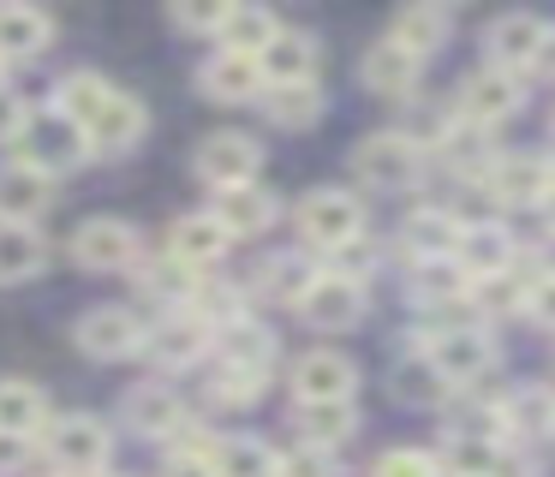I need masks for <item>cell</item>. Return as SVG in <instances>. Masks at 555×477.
I'll return each instance as SVG.
<instances>
[{"instance_id": "6da1fadb", "label": "cell", "mask_w": 555, "mask_h": 477, "mask_svg": "<svg viewBox=\"0 0 555 477\" xmlns=\"http://www.w3.org/2000/svg\"><path fill=\"white\" fill-rule=\"evenodd\" d=\"M424 358H430V370L448 382V388H454V382L466 388V382L490 376L495 346H490V334L472 328V322H436L430 340H424Z\"/></svg>"}, {"instance_id": "7a4b0ae2", "label": "cell", "mask_w": 555, "mask_h": 477, "mask_svg": "<svg viewBox=\"0 0 555 477\" xmlns=\"http://www.w3.org/2000/svg\"><path fill=\"white\" fill-rule=\"evenodd\" d=\"M18 162H30L37 173H66V167L85 162V131L54 107V114H30L25 131H18Z\"/></svg>"}, {"instance_id": "3957f363", "label": "cell", "mask_w": 555, "mask_h": 477, "mask_svg": "<svg viewBox=\"0 0 555 477\" xmlns=\"http://www.w3.org/2000/svg\"><path fill=\"white\" fill-rule=\"evenodd\" d=\"M418 162L424 155L406 131H376V138H364L359 150H352V173L371 191H406L412 179H418Z\"/></svg>"}, {"instance_id": "277c9868", "label": "cell", "mask_w": 555, "mask_h": 477, "mask_svg": "<svg viewBox=\"0 0 555 477\" xmlns=\"http://www.w3.org/2000/svg\"><path fill=\"white\" fill-rule=\"evenodd\" d=\"M108 424L90 412H73V417H54L49 429V460L61 465L66 477H96L102 465H108Z\"/></svg>"}, {"instance_id": "5b68a950", "label": "cell", "mask_w": 555, "mask_h": 477, "mask_svg": "<svg viewBox=\"0 0 555 477\" xmlns=\"http://www.w3.org/2000/svg\"><path fill=\"white\" fill-rule=\"evenodd\" d=\"M299 233H305V245H317V250H340L347 238L364 233L359 197H352V191H335V185L311 191V197L299 203Z\"/></svg>"}, {"instance_id": "8992f818", "label": "cell", "mask_w": 555, "mask_h": 477, "mask_svg": "<svg viewBox=\"0 0 555 477\" xmlns=\"http://www.w3.org/2000/svg\"><path fill=\"white\" fill-rule=\"evenodd\" d=\"M257 167H263V150H257V138H245V131H216V138L197 143V179L216 185V191L251 185Z\"/></svg>"}, {"instance_id": "52a82bcc", "label": "cell", "mask_w": 555, "mask_h": 477, "mask_svg": "<svg viewBox=\"0 0 555 477\" xmlns=\"http://www.w3.org/2000/svg\"><path fill=\"white\" fill-rule=\"evenodd\" d=\"M73 257H78V269H90V274L126 269V262H138V227L120 221V215H96V221H85L73 233Z\"/></svg>"}, {"instance_id": "ba28073f", "label": "cell", "mask_w": 555, "mask_h": 477, "mask_svg": "<svg viewBox=\"0 0 555 477\" xmlns=\"http://www.w3.org/2000/svg\"><path fill=\"white\" fill-rule=\"evenodd\" d=\"M299 317L311 322V328H323V334L352 328V322L364 317V286L347 281V274H335V269L317 274V281L299 293Z\"/></svg>"}, {"instance_id": "9c48e42d", "label": "cell", "mask_w": 555, "mask_h": 477, "mask_svg": "<svg viewBox=\"0 0 555 477\" xmlns=\"http://www.w3.org/2000/svg\"><path fill=\"white\" fill-rule=\"evenodd\" d=\"M73 340H78V352H85V358H102V364H114V358H132L138 346H144V328H138L132 310L96 305V310H85V317H78Z\"/></svg>"}, {"instance_id": "30bf717a", "label": "cell", "mask_w": 555, "mask_h": 477, "mask_svg": "<svg viewBox=\"0 0 555 477\" xmlns=\"http://www.w3.org/2000/svg\"><path fill=\"white\" fill-rule=\"evenodd\" d=\"M85 150H108V155H126V150H138V138L150 131V114H144V102H138L132 90H114L108 102L96 107V114L85 119Z\"/></svg>"}, {"instance_id": "8fae6325", "label": "cell", "mask_w": 555, "mask_h": 477, "mask_svg": "<svg viewBox=\"0 0 555 477\" xmlns=\"http://www.w3.org/2000/svg\"><path fill=\"white\" fill-rule=\"evenodd\" d=\"M483 191H490L495 203H507V209H526V203H550V191H555V167L543 162V155H507V162H495L490 173H483Z\"/></svg>"}, {"instance_id": "7c38bea8", "label": "cell", "mask_w": 555, "mask_h": 477, "mask_svg": "<svg viewBox=\"0 0 555 477\" xmlns=\"http://www.w3.org/2000/svg\"><path fill=\"white\" fill-rule=\"evenodd\" d=\"M519 107V78L514 72H502V66H483V72H472L466 83H460V107L454 114L466 119V126H495V119H507Z\"/></svg>"}, {"instance_id": "4fadbf2b", "label": "cell", "mask_w": 555, "mask_h": 477, "mask_svg": "<svg viewBox=\"0 0 555 477\" xmlns=\"http://www.w3.org/2000/svg\"><path fill=\"white\" fill-rule=\"evenodd\" d=\"M209 317L204 310H173V317H162L156 328H150V358L156 364H168V370H185V364H197V358L209 352Z\"/></svg>"}, {"instance_id": "5bb4252c", "label": "cell", "mask_w": 555, "mask_h": 477, "mask_svg": "<svg viewBox=\"0 0 555 477\" xmlns=\"http://www.w3.org/2000/svg\"><path fill=\"white\" fill-rule=\"evenodd\" d=\"M352 382H359V364L347 352H305L293 364V394L299 405H328V400H352Z\"/></svg>"}, {"instance_id": "9a60e30c", "label": "cell", "mask_w": 555, "mask_h": 477, "mask_svg": "<svg viewBox=\"0 0 555 477\" xmlns=\"http://www.w3.org/2000/svg\"><path fill=\"white\" fill-rule=\"evenodd\" d=\"M543 42H550V24L531 18V12H507V18H495V24H490V36H483L490 60H495L502 72H514V78H519L526 66H538Z\"/></svg>"}, {"instance_id": "2e32d148", "label": "cell", "mask_w": 555, "mask_h": 477, "mask_svg": "<svg viewBox=\"0 0 555 477\" xmlns=\"http://www.w3.org/2000/svg\"><path fill=\"white\" fill-rule=\"evenodd\" d=\"M418 72H424V60L406 54L400 42H388V36H383V42L364 48L359 78H364V90H371V95H388V102H400V95L418 90Z\"/></svg>"}, {"instance_id": "e0dca14e", "label": "cell", "mask_w": 555, "mask_h": 477, "mask_svg": "<svg viewBox=\"0 0 555 477\" xmlns=\"http://www.w3.org/2000/svg\"><path fill=\"white\" fill-rule=\"evenodd\" d=\"M209 215L221 221L228 238H257V233L275 227L281 203H275V191H263V185H240V191H216V209Z\"/></svg>"}, {"instance_id": "ac0fdd59", "label": "cell", "mask_w": 555, "mask_h": 477, "mask_svg": "<svg viewBox=\"0 0 555 477\" xmlns=\"http://www.w3.org/2000/svg\"><path fill=\"white\" fill-rule=\"evenodd\" d=\"M197 90L209 102H251L263 90V72H257L251 54H233V48H216V54L197 66Z\"/></svg>"}, {"instance_id": "d6986e66", "label": "cell", "mask_w": 555, "mask_h": 477, "mask_svg": "<svg viewBox=\"0 0 555 477\" xmlns=\"http://www.w3.org/2000/svg\"><path fill=\"white\" fill-rule=\"evenodd\" d=\"M49 203H54V179L49 173H37L30 162H7V167H0V221L30 227Z\"/></svg>"}, {"instance_id": "ffe728a7", "label": "cell", "mask_w": 555, "mask_h": 477, "mask_svg": "<svg viewBox=\"0 0 555 477\" xmlns=\"http://www.w3.org/2000/svg\"><path fill=\"white\" fill-rule=\"evenodd\" d=\"M257 72H263L269 90H287V83H317V42L305 30H281L275 42L257 54Z\"/></svg>"}, {"instance_id": "44dd1931", "label": "cell", "mask_w": 555, "mask_h": 477, "mask_svg": "<svg viewBox=\"0 0 555 477\" xmlns=\"http://www.w3.org/2000/svg\"><path fill=\"white\" fill-rule=\"evenodd\" d=\"M126 424L138 429V436H173V429H185V405L173 388H162V382H138L132 394H126Z\"/></svg>"}, {"instance_id": "7402d4cb", "label": "cell", "mask_w": 555, "mask_h": 477, "mask_svg": "<svg viewBox=\"0 0 555 477\" xmlns=\"http://www.w3.org/2000/svg\"><path fill=\"white\" fill-rule=\"evenodd\" d=\"M228 245H233V238L221 233L216 215H180L173 233H168V257L185 262V269H209V262H221V257H228Z\"/></svg>"}, {"instance_id": "603a6c76", "label": "cell", "mask_w": 555, "mask_h": 477, "mask_svg": "<svg viewBox=\"0 0 555 477\" xmlns=\"http://www.w3.org/2000/svg\"><path fill=\"white\" fill-rule=\"evenodd\" d=\"M454 262L472 274V281H483V274H507V269H514V233H507V227H495V221L466 227V233H460Z\"/></svg>"}, {"instance_id": "cb8c5ba5", "label": "cell", "mask_w": 555, "mask_h": 477, "mask_svg": "<svg viewBox=\"0 0 555 477\" xmlns=\"http://www.w3.org/2000/svg\"><path fill=\"white\" fill-rule=\"evenodd\" d=\"M460 233H466V227H460L448 209H412L406 227H400V238H406V250H412L418 262L454 257V250H460Z\"/></svg>"}, {"instance_id": "d4e9b609", "label": "cell", "mask_w": 555, "mask_h": 477, "mask_svg": "<svg viewBox=\"0 0 555 477\" xmlns=\"http://www.w3.org/2000/svg\"><path fill=\"white\" fill-rule=\"evenodd\" d=\"M49 36H54L49 12H37V7H0V66H7V60H37L42 48H49Z\"/></svg>"}, {"instance_id": "484cf974", "label": "cell", "mask_w": 555, "mask_h": 477, "mask_svg": "<svg viewBox=\"0 0 555 477\" xmlns=\"http://www.w3.org/2000/svg\"><path fill=\"white\" fill-rule=\"evenodd\" d=\"M221 364L251 370V376H269V364H275V340H269L257 322L233 317V322H221Z\"/></svg>"}, {"instance_id": "4316f807", "label": "cell", "mask_w": 555, "mask_h": 477, "mask_svg": "<svg viewBox=\"0 0 555 477\" xmlns=\"http://www.w3.org/2000/svg\"><path fill=\"white\" fill-rule=\"evenodd\" d=\"M42 269H49V245H42L37 227L0 221V281H30Z\"/></svg>"}, {"instance_id": "83f0119b", "label": "cell", "mask_w": 555, "mask_h": 477, "mask_svg": "<svg viewBox=\"0 0 555 477\" xmlns=\"http://www.w3.org/2000/svg\"><path fill=\"white\" fill-rule=\"evenodd\" d=\"M209 472L216 477H275V453L257 436H221V441H209Z\"/></svg>"}, {"instance_id": "f1b7e54d", "label": "cell", "mask_w": 555, "mask_h": 477, "mask_svg": "<svg viewBox=\"0 0 555 477\" xmlns=\"http://www.w3.org/2000/svg\"><path fill=\"white\" fill-rule=\"evenodd\" d=\"M275 36H281V24L269 7H228V18H221V48H233V54L257 60Z\"/></svg>"}, {"instance_id": "f546056e", "label": "cell", "mask_w": 555, "mask_h": 477, "mask_svg": "<svg viewBox=\"0 0 555 477\" xmlns=\"http://www.w3.org/2000/svg\"><path fill=\"white\" fill-rule=\"evenodd\" d=\"M42 417H49V400L30 382H18V376L0 382V436H37Z\"/></svg>"}, {"instance_id": "4dcf8cb0", "label": "cell", "mask_w": 555, "mask_h": 477, "mask_svg": "<svg viewBox=\"0 0 555 477\" xmlns=\"http://www.w3.org/2000/svg\"><path fill=\"white\" fill-rule=\"evenodd\" d=\"M502 429H519V436H555V394L538 388V382H526L519 394H507Z\"/></svg>"}, {"instance_id": "1f68e13d", "label": "cell", "mask_w": 555, "mask_h": 477, "mask_svg": "<svg viewBox=\"0 0 555 477\" xmlns=\"http://www.w3.org/2000/svg\"><path fill=\"white\" fill-rule=\"evenodd\" d=\"M388 42H400L406 54H436V48L448 42V12L442 7H406L395 18V30H388Z\"/></svg>"}, {"instance_id": "d6a6232c", "label": "cell", "mask_w": 555, "mask_h": 477, "mask_svg": "<svg viewBox=\"0 0 555 477\" xmlns=\"http://www.w3.org/2000/svg\"><path fill=\"white\" fill-rule=\"evenodd\" d=\"M299 429L311 448H335V441H347L352 429H359V412H352V400H328V405H299Z\"/></svg>"}, {"instance_id": "836d02e7", "label": "cell", "mask_w": 555, "mask_h": 477, "mask_svg": "<svg viewBox=\"0 0 555 477\" xmlns=\"http://www.w3.org/2000/svg\"><path fill=\"white\" fill-rule=\"evenodd\" d=\"M263 107H269L275 126L305 131V126H317V114H323V90H317V83H287V90H269Z\"/></svg>"}, {"instance_id": "e575fe53", "label": "cell", "mask_w": 555, "mask_h": 477, "mask_svg": "<svg viewBox=\"0 0 555 477\" xmlns=\"http://www.w3.org/2000/svg\"><path fill=\"white\" fill-rule=\"evenodd\" d=\"M108 95H114V83L102 78V72H66V83H61V114L73 119V126H85V119L96 114Z\"/></svg>"}, {"instance_id": "d590c367", "label": "cell", "mask_w": 555, "mask_h": 477, "mask_svg": "<svg viewBox=\"0 0 555 477\" xmlns=\"http://www.w3.org/2000/svg\"><path fill=\"white\" fill-rule=\"evenodd\" d=\"M526 298H531V281H519V274H483L472 286V305L483 317H514V310H526Z\"/></svg>"}, {"instance_id": "8d00e7d4", "label": "cell", "mask_w": 555, "mask_h": 477, "mask_svg": "<svg viewBox=\"0 0 555 477\" xmlns=\"http://www.w3.org/2000/svg\"><path fill=\"white\" fill-rule=\"evenodd\" d=\"M257 281H263L269 298H287V305H299V293L317 281V274H311V262H305V257H275V262H263V274H257Z\"/></svg>"}, {"instance_id": "74e56055", "label": "cell", "mask_w": 555, "mask_h": 477, "mask_svg": "<svg viewBox=\"0 0 555 477\" xmlns=\"http://www.w3.org/2000/svg\"><path fill=\"white\" fill-rule=\"evenodd\" d=\"M269 376H251V370H233V364H216V376H209V400L221 405H251L257 394H263Z\"/></svg>"}, {"instance_id": "f35d334b", "label": "cell", "mask_w": 555, "mask_h": 477, "mask_svg": "<svg viewBox=\"0 0 555 477\" xmlns=\"http://www.w3.org/2000/svg\"><path fill=\"white\" fill-rule=\"evenodd\" d=\"M371 477H442V460L424 453V448H388Z\"/></svg>"}, {"instance_id": "ab89813d", "label": "cell", "mask_w": 555, "mask_h": 477, "mask_svg": "<svg viewBox=\"0 0 555 477\" xmlns=\"http://www.w3.org/2000/svg\"><path fill=\"white\" fill-rule=\"evenodd\" d=\"M395 382H400V400H418V405H436V400L448 394V382L430 370V358H418V364H400Z\"/></svg>"}, {"instance_id": "60d3db41", "label": "cell", "mask_w": 555, "mask_h": 477, "mask_svg": "<svg viewBox=\"0 0 555 477\" xmlns=\"http://www.w3.org/2000/svg\"><path fill=\"white\" fill-rule=\"evenodd\" d=\"M275 477H335V453L305 441L293 453H275Z\"/></svg>"}, {"instance_id": "b9f144b4", "label": "cell", "mask_w": 555, "mask_h": 477, "mask_svg": "<svg viewBox=\"0 0 555 477\" xmlns=\"http://www.w3.org/2000/svg\"><path fill=\"white\" fill-rule=\"evenodd\" d=\"M144 286H156L162 298H192L197 293V269H185V262H156V269H144Z\"/></svg>"}, {"instance_id": "7bdbcfd3", "label": "cell", "mask_w": 555, "mask_h": 477, "mask_svg": "<svg viewBox=\"0 0 555 477\" xmlns=\"http://www.w3.org/2000/svg\"><path fill=\"white\" fill-rule=\"evenodd\" d=\"M526 310H531V317H538L543 328L555 334V274H538V281H531V298H526Z\"/></svg>"}, {"instance_id": "ee69618b", "label": "cell", "mask_w": 555, "mask_h": 477, "mask_svg": "<svg viewBox=\"0 0 555 477\" xmlns=\"http://www.w3.org/2000/svg\"><path fill=\"white\" fill-rule=\"evenodd\" d=\"M221 18H228V7H173L180 30H216L221 36Z\"/></svg>"}, {"instance_id": "f6af8a7d", "label": "cell", "mask_w": 555, "mask_h": 477, "mask_svg": "<svg viewBox=\"0 0 555 477\" xmlns=\"http://www.w3.org/2000/svg\"><path fill=\"white\" fill-rule=\"evenodd\" d=\"M25 102H18L13 90H0V143H18V131H25Z\"/></svg>"}, {"instance_id": "bcb514c9", "label": "cell", "mask_w": 555, "mask_h": 477, "mask_svg": "<svg viewBox=\"0 0 555 477\" xmlns=\"http://www.w3.org/2000/svg\"><path fill=\"white\" fill-rule=\"evenodd\" d=\"M156 477H216V472H209V453H173Z\"/></svg>"}, {"instance_id": "7dc6e473", "label": "cell", "mask_w": 555, "mask_h": 477, "mask_svg": "<svg viewBox=\"0 0 555 477\" xmlns=\"http://www.w3.org/2000/svg\"><path fill=\"white\" fill-rule=\"evenodd\" d=\"M25 453H30V436H0V472L7 465H25Z\"/></svg>"}, {"instance_id": "c3c4849f", "label": "cell", "mask_w": 555, "mask_h": 477, "mask_svg": "<svg viewBox=\"0 0 555 477\" xmlns=\"http://www.w3.org/2000/svg\"><path fill=\"white\" fill-rule=\"evenodd\" d=\"M538 66H550V72H555V30H550V42H543V54H538Z\"/></svg>"}, {"instance_id": "681fc988", "label": "cell", "mask_w": 555, "mask_h": 477, "mask_svg": "<svg viewBox=\"0 0 555 477\" xmlns=\"http://www.w3.org/2000/svg\"><path fill=\"white\" fill-rule=\"evenodd\" d=\"M543 262H550V274H555V233H550V250H543Z\"/></svg>"}, {"instance_id": "f907efd6", "label": "cell", "mask_w": 555, "mask_h": 477, "mask_svg": "<svg viewBox=\"0 0 555 477\" xmlns=\"http://www.w3.org/2000/svg\"><path fill=\"white\" fill-rule=\"evenodd\" d=\"M550 221H555V191H550Z\"/></svg>"}, {"instance_id": "816d5d0a", "label": "cell", "mask_w": 555, "mask_h": 477, "mask_svg": "<svg viewBox=\"0 0 555 477\" xmlns=\"http://www.w3.org/2000/svg\"><path fill=\"white\" fill-rule=\"evenodd\" d=\"M96 477H126V472H96Z\"/></svg>"}, {"instance_id": "f5cc1de1", "label": "cell", "mask_w": 555, "mask_h": 477, "mask_svg": "<svg viewBox=\"0 0 555 477\" xmlns=\"http://www.w3.org/2000/svg\"><path fill=\"white\" fill-rule=\"evenodd\" d=\"M0 90H7V66H0Z\"/></svg>"}, {"instance_id": "db71d44e", "label": "cell", "mask_w": 555, "mask_h": 477, "mask_svg": "<svg viewBox=\"0 0 555 477\" xmlns=\"http://www.w3.org/2000/svg\"><path fill=\"white\" fill-rule=\"evenodd\" d=\"M61 477H66V472H61Z\"/></svg>"}]
</instances>
